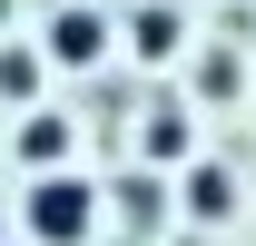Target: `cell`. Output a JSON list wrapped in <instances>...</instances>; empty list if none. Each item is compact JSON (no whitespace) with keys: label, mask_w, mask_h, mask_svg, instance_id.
Listing matches in <instances>:
<instances>
[{"label":"cell","mask_w":256,"mask_h":246,"mask_svg":"<svg viewBox=\"0 0 256 246\" xmlns=\"http://www.w3.org/2000/svg\"><path fill=\"white\" fill-rule=\"evenodd\" d=\"M20 226H30V246H89L98 236V187L79 178V168L30 178V187H20Z\"/></svg>","instance_id":"1"},{"label":"cell","mask_w":256,"mask_h":246,"mask_svg":"<svg viewBox=\"0 0 256 246\" xmlns=\"http://www.w3.org/2000/svg\"><path fill=\"white\" fill-rule=\"evenodd\" d=\"M40 60H50V69H98V60H108V10H98V0L50 10V20H40Z\"/></svg>","instance_id":"2"},{"label":"cell","mask_w":256,"mask_h":246,"mask_svg":"<svg viewBox=\"0 0 256 246\" xmlns=\"http://www.w3.org/2000/svg\"><path fill=\"white\" fill-rule=\"evenodd\" d=\"M178 50H188V10H178V0H138V10H128V60L168 69Z\"/></svg>","instance_id":"3"},{"label":"cell","mask_w":256,"mask_h":246,"mask_svg":"<svg viewBox=\"0 0 256 246\" xmlns=\"http://www.w3.org/2000/svg\"><path fill=\"white\" fill-rule=\"evenodd\" d=\"M178 207H188L197 226H226V216H236V168H226V158H188V168H178Z\"/></svg>","instance_id":"4"},{"label":"cell","mask_w":256,"mask_h":246,"mask_svg":"<svg viewBox=\"0 0 256 246\" xmlns=\"http://www.w3.org/2000/svg\"><path fill=\"white\" fill-rule=\"evenodd\" d=\"M10 148H20L30 178H60V168H69V118H60V108H30V118H10Z\"/></svg>","instance_id":"5"},{"label":"cell","mask_w":256,"mask_h":246,"mask_svg":"<svg viewBox=\"0 0 256 246\" xmlns=\"http://www.w3.org/2000/svg\"><path fill=\"white\" fill-rule=\"evenodd\" d=\"M138 148L158 158V168H188V158H197V118H188V108H148V128H138Z\"/></svg>","instance_id":"6"},{"label":"cell","mask_w":256,"mask_h":246,"mask_svg":"<svg viewBox=\"0 0 256 246\" xmlns=\"http://www.w3.org/2000/svg\"><path fill=\"white\" fill-rule=\"evenodd\" d=\"M40 40H0V98H40Z\"/></svg>","instance_id":"7"},{"label":"cell","mask_w":256,"mask_h":246,"mask_svg":"<svg viewBox=\"0 0 256 246\" xmlns=\"http://www.w3.org/2000/svg\"><path fill=\"white\" fill-rule=\"evenodd\" d=\"M118 216H128V226H158V216H168V178H148V168L118 178Z\"/></svg>","instance_id":"8"},{"label":"cell","mask_w":256,"mask_h":246,"mask_svg":"<svg viewBox=\"0 0 256 246\" xmlns=\"http://www.w3.org/2000/svg\"><path fill=\"white\" fill-rule=\"evenodd\" d=\"M197 89H207V98H236V89H246L236 50H207V60H197Z\"/></svg>","instance_id":"9"},{"label":"cell","mask_w":256,"mask_h":246,"mask_svg":"<svg viewBox=\"0 0 256 246\" xmlns=\"http://www.w3.org/2000/svg\"><path fill=\"white\" fill-rule=\"evenodd\" d=\"M0 20H10V0H0Z\"/></svg>","instance_id":"10"},{"label":"cell","mask_w":256,"mask_h":246,"mask_svg":"<svg viewBox=\"0 0 256 246\" xmlns=\"http://www.w3.org/2000/svg\"><path fill=\"white\" fill-rule=\"evenodd\" d=\"M0 226H10V207H0Z\"/></svg>","instance_id":"11"},{"label":"cell","mask_w":256,"mask_h":246,"mask_svg":"<svg viewBox=\"0 0 256 246\" xmlns=\"http://www.w3.org/2000/svg\"><path fill=\"white\" fill-rule=\"evenodd\" d=\"M0 138H10V128H0Z\"/></svg>","instance_id":"12"}]
</instances>
